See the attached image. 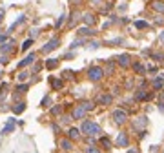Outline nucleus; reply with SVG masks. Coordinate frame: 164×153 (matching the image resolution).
Listing matches in <instances>:
<instances>
[{
  "label": "nucleus",
  "instance_id": "f8f14e48",
  "mask_svg": "<svg viewBox=\"0 0 164 153\" xmlns=\"http://www.w3.org/2000/svg\"><path fill=\"white\" fill-rule=\"evenodd\" d=\"M60 148H62V149H66V151H67V149H71V140L62 139V140H60Z\"/></svg>",
  "mask_w": 164,
  "mask_h": 153
},
{
  "label": "nucleus",
  "instance_id": "4be33fe9",
  "mask_svg": "<svg viewBox=\"0 0 164 153\" xmlns=\"http://www.w3.org/2000/svg\"><path fill=\"white\" fill-rule=\"evenodd\" d=\"M79 33H80V35H93V31H91V29H88V28H82Z\"/></svg>",
  "mask_w": 164,
  "mask_h": 153
},
{
  "label": "nucleus",
  "instance_id": "2f4dec72",
  "mask_svg": "<svg viewBox=\"0 0 164 153\" xmlns=\"http://www.w3.org/2000/svg\"><path fill=\"white\" fill-rule=\"evenodd\" d=\"M102 144H104L106 148H109V140H108V139H102Z\"/></svg>",
  "mask_w": 164,
  "mask_h": 153
},
{
  "label": "nucleus",
  "instance_id": "72a5a7b5",
  "mask_svg": "<svg viewBox=\"0 0 164 153\" xmlns=\"http://www.w3.org/2000/svg\"><path fill=\"white\" fill-rule=\"evenodd\" d=\"M128 153H139V151H137V149H130Z\"/></svg>",
  "mask_w": 164,
  "mask_h": 153
},
{
  "label": "nucleus",
  "instance_id": "9d476101",
  "mask_svg": "<svg viewBox=\"0 0 164 153\" xmlns=\"http://www.w3.org/2000/svg\"><path fill=\"white\" fill-rule=\"evenodd\" d=\"M24 109H26V104H24V102H18V104H15V106H13V111H15L16 115H18V113H22Z\"/></svg>",
  "mask_w": 164,
  "mask_h": 153
},
{
  "label": "nucleus",
  "instance_id": "412c9836",
  "mask_svg": "<svg viewBox=\"0 0 164 153\" xmlns=\"http://www.w3.org/2000/svg\"><path fill=\"white\" fill-rule=\"evenodd\" d=\"M86 153H100V151H99L97 148H93V146H88V148H86Z\"/></svg>",
  "mask_w": 164,
  "mask_h": 153
},
{
  "label": "nucleus",
  "instance_id": "6e6552de",
  "mask_svg": "<svg viewBox=\"0 0 164 153\" xmlns=\"http://www.w3.org/2000/svg\"><path fill=\"white\" fill-rule=\"evenodd\" d=\"M117 144H119V146H128V135L126 133H119V137H117Z\"/></svg>",
  "mask_w": 164,
  "mask_h": 153
},
{
  "label": "nucleus",
  "instance_id": "f3484780",
  "mask_svg": "<svg viewBox=\"0 0 164 153\" xmlns=\"http://www.w3.org/2000/svg\"><path fill=\"white\" fill-rule=\"evenodd\" d=\"M31 44H33V38H29V40H26L24 44H22V49H24V51H28V49H29V46H31Z\"/></svg>",
  "mask_w": 164,
  "mask_h": 153
},
{
  "label": "nucleus",
  "instance_id": "473e14b6",
  "mask_svg": "<svg viewBox=\"0 0 164 153\" xmlns=\"http://www.w3.org/2000/svg\"><path fill=\"white\" fill-rule=\"evenodd\" d=\"M0 42H6V35H2V37H0Z\"/></svg>",
  "mask_w": 164,
  "mask_h": 153
},
{
  "label": "nucleus",
  "instance_id": "393cba45",
  "mask_svg": "<svg viewBox=\"0 0 164 153\" xmlns=\"http://www.w3.org/2000/svg\"><path fill=\"white\" fill-rule=\"evenodd\" d=\"M135 26L137 28H146L148 24H146V22H142V20H139V22H135Z\"/></svg>",
  "mask_w": 164,
  "mask_h": 153
},
{
  "label": "nucleus",
  "instance_id": "1a4fd4ad",
  "mask_svg": "<svg viewBox=\"0 0 164 153\" xmlns=\"http://www.w3.org/2000/svg\"><path fill=\"white\" fill-rule=\"evenodd\" d=\"M117 62H119L121 66H124V68H126V66H130V55H121L119 58H117Z\"/></svg>",
  "mask_w": 164,
  "mask_h": 153
},
{
  "label": "nucleus",
  "instance_id": "c9c22d12",
  "mask_svg": "<svg viewBox=\"0 0 164 153\" xmlns=\"http://www.w3.org/2000/svg\"><path fill=\"white\" fill-rule=\"evenodd\" d=\"M160 102H164V95H160Z\"/></svg>",
  "mask_w": 164,
  "mask_h": 153
},
{
  "label": "nucleus",
  "instance_id": "5701e85b",
  "mask_svg": "<svg viewBox=\"0 0 164 153\" xmlns=\"http://www.w3.org/2000/svg\"><path fill=\"white\" fill-rule=\"evenodd\" d=\"M16 90H18L20 93H26V91H28V86H26V84H22V86H18V87H16Z\"/></svg>",
  "mask_w": 164,
  "mask_h": 153
},
{
  "label": "nucleus",
  "instance_id": "9b49d317",
  "mask_svg": "<svg viewBox=\"0 0 164 153\" xmlns=\"http://www.w3.org/2000/svg\"><path fill=\"white\" fill-rule=\"evenodd\" d=\"M79 137H80V131H79L77 128H71V129H69V139H75V140H77Z\"/></svg>",
  "mask_w": 164,
  "mask_h": 153
},
{
  "label": "nucleus",
  "instance_id": "b1692460",
  "mask_svg": "<svg viewBox=\"0 0 164 153\" xmlns=\"http://www.w3.org/2000/svg\"><path fill=\"white\" fill-rule=\"evenodd\" d=\"M28 75H29L28 71H22V73L18 75V78H20V80H26V78H28Z\"/></svg>",
  "mask_w": 164,
  "mask_h": 153
},
{
  "label": "nucleus",
  "instance_id": "423d86ee",
  "mask_svg": "<svg viewBox=\"0 0 164 153\" xmlns=\"http://www.w3.org/2000/svg\"><path fill=\"white\" fill-rule=\"evenodd\" d=\"M15 124H16L15 119H9V122H7V124L4 126V129H2V133H4V135H6V133H11V131L15 129Z\"/></svg>",
  "mask_w": 164,
  "mask_h": 153
},
{
  "label": "nucleus",
  "instance_id": "0eeeda50",
  "mask_svg": "<svg viewBox=\"0 0 164 153\" xmlns=\"http://www.w3.org/2000/svg\"><path fill=\"white\" fill-rule=\"evenodd\" d=\"M35 58H37V57H35V53H31L29 57H26L24 60H22V62L18 64V68H26V66H29V64H31V62H33Z\"/></svg>",
  "mask_w": 164,
  "mask_h": 153
},
{
  "label": "nucleus",
  "instance_id": "e433bc0d",
  "mask_svg": "<svg viewBox=\"0 0 164 153\" xmlns=\"http://www.w3.org/2000/svg\"><path fill=\"white\" fill-rule=\"evenodd\" d=\"M0 75H2V73H0Z\"/></svg>",
  "mask_w": 164,
  "mask_h": 153
},
{
  "label": "nucleus",
  "instance_id": "7ed1b4c3",
  "mask_svg": "<svg viewBox=\"0 0 164 153\" xmlns=\"http://www.w3.org/2000/svg\"><path fill=\"white\" fill-rule=\"evenodd\" d=\"M102 75H104V71H102V68H89V71H88V77H89V80H93V82H97V80H100L102 78Z\"/></svg>",
  "mask_w": 164,
  "mask_h": 153
},
{
  "label": "nucleus",
  "instance_id": "4468645a",
  "mask_svg": "<svg viewBox=\"0 0 164 153\" xmlns=\"http://www.w3.org/2000/svg\"><path fill=\"white\" fill-rule=\"evenodd\" d=\"M46 66H48L49 69H55L57 66H58V62H57V58H49V60H48V64H46Z\"/></svg>",
  "mask_w": 164,
  "mask_h": 153
},
{
  "label": "nucleus",
  "instance_id": "ddd939ff",
  "mask_svg": "<svg viewBox=\"0 0 164 153\" xmlns=\"http://www.w3.org/2000/svg\"><path fill=\"white\" fill-rule=\"evenodd\" d=\"M11 49H13V42H7V44H4V46L0 48V51H2V53H9Z\"/></svg>",
  "mask_w": 164,
  "mask_h": 153
},
{
  "label": "nucleus",
  "instance_id": "f704fd0d",
  "mask_svg": "<svg viewBox=\"0 0 164 153\" xmlns=\"http://www.w3.org/2000/svg\"><path fill=\"white\" fill-rule=\"evenodd\" d=\"M160 42H164V33H162V35H160Z\"/></svg>",
  "mask_w": 164,
  "mask_h": 153
},
{
  "label": "nucleus",
  "instance_id": "aec40b11",
  "mask_svg": "<svg viewBox=\"0 0 164 153\" xmlns=\"http://www.w3.org/2000/svg\"><path fill=\"white\" fill-rule=\"evenodd\" d=\"M64 20H66V15H60V16H58V20H57V28H60V26L64 24Z\"/></svg>",
  "mask_w": 164,
  "mask_h": 153
},
{
  "label": "nucleus",
  "instance_id": "cd10ccee",
  "mask_svg": "<svg viewBox=\"0 0 164 153\" xmlns=\"http://www.w3.org/2000/svg\"><path fill=\"white\" fill-rule=\"evenodd\" d=\"M160 86H162V78H157L155 80V87H160Z\"/></svg>",
  "mask_w": 164,
  "mask_h": 153
},
{
  "label": "nucleus",
  "instance_id": "bb28decb",
  "mask_svg": "<svg viewBox=\"0 0 164 153\" xmlns=\"http://www.w3.org/2000/svg\"><path fill=\"white\" fill-rule=\"evenodd\" d=\"M49 102H51V99H49V97H46V99L42 100V104H44V106H49Z\"/></svg>",
  "mask_w": 164,
  "mask_h": 153
},
{
  "label": "nucleus",
  "instance_id": "39448f33",
  "mask_svg": "<svg viewBox=\"0 0 164 153\" xmlns=\"http://www.w3.org/2000/svg\"><path fill=\"white\" fill-rule=\"evenodd\" d=\"M58 44H60V40L58 38H51L48 44H46V46L42 48V51L44 53H49V51H53V49H57V46H58Z\"/></svg>",
  "mask_w": 164,
  "mask_h": 153
},
{
  "label": "nucleus",
  "instance_id": "c756f323",
  "mask_svg": "<svg viewBox=\"0 0 164 153\" xmlns=\"http://www.w3.org/2000/svg\"><path fill=\"white\" fill-rule=\"evenodd\" d=\"M4 15H6V11H4L2 7H0V22H2V20H4Z\"/></svg>",
  "mask_w": 164,
  "mask_h": 153
},
{
  "label": "nucleus",
  "instance_id": "f257e3e1",
  "mask_svg": "<svg viewBox=\"0 0 164 153\" xmlns=\"http://www.w3.org/2000/svg\"><path fill=\"white\" fill-rule=\"evenodd\" d=\"M82 133H86L88 137H97V135H100L102 131H100V126L99 124H95V122H84L82 124Z\"/></svg>",
  "mask_w": 164,
  "mask_h": 153
},
{
  "label": "nucleus",
  "instance_id": "c85d7f7f",
  "mask_svg": "<svg viewBox=\"0 0 164 153\" xmlns=\"http://www.w3.org/2000/svg\"><path fill=\"white\" fill-rule=\"evenodd\" d=\"M60 111H62L60 106H55V107H53V113H60Z\"/></svg>",
  "mask_w": 164,
  "mask_h": 153
},
{
  "label": "nucleus",
  "instance_id": "f03ea898",
  "mask_svg": "<svg viewBox=\"0 0 164 153\" xmlns=\"http://www.w3.org/2000/svg\"><path fill=\"white\" fill-rule=\"evenodd\" d=\"M91 107H93V104H91V102H82V104H79V106L73 109L71 117H73V119H84V115L89 111Z\"/></svg>",
  "mask_w": 164,
  "mask_h": 153
},
{
  "label": "nucleus",
  "instance_id": "dca6fc26",
  "mask_svg": "<svg viewBox=\"0 0 164 153\" xmlns=\"http://www.w3.org/2000/svg\"><path fill=\"white\" fill-rule=\"evenodd\" d=\"M111 100H113L111 95H102V97H100V102H102V104H111Z\"/></svg>",
  "mask_w": 164,
  "mask_h": 153
},
{
  "label": "nucleus",
  "instance_id": "2eb2a0df",
  "mask_svg": "<svg viewBox=\"0 0 164 153\" xmlns=\"http://www.w3.org/2000/svg\"><path fill=\"white\" fill-rule=\"evenodd\" d=\"M84 22H86V24H93V22H95V16L89 15V13H86L84 15Z\"/></svg>",
  "mask_w": 164,
  "mask_h": 153
},
{
  "label": "nucleus",
  "instance_id": "a211bd4d",
  "mask_svg": "<svg viewBox=\"0 0 164 153\" xmlns=\"http://www.w3.org/2000/svg\"><path fill=\"white\" fill-rule=\"evenodd\" d=\"M51 84H53L55 90H60V87H62V80H51Z\"/></svg>",
  "mask_w": 164,
  "mask_h": 153
},
{
  "label": "nucleus",
  "instance_id": "6ab92c4d",
  "mask_svg": "<svg viewBox=\"0 0 164 153\" xmlns=\"http://www.w3.org/2000/svg\"><path fill=\"white\" fill-rule=\"evenodd\" d=\"M153 7H155L157 11H162V13H164V4H160V2H155V4H153Z\"/></svg>",
  "mask_w": 164,
  "mask_h": 153
},
{
  "label": "nucleus",
  "instance_id": "a878e982",
  "mask_svg": "<svg viewBox=\"0 0 164 153\" xmlns=\"http://www.w3.org/2000/svg\"><path fill=\"white\" fill-rule=\"evenodd\" d=\"M135 69H137L139 73H144V68H142V66H140V64H135Z\"/></svg>",
  "mask_w": 164,
  "mask_h": 153
},
{
  "label": "nucleus",
  "instance_id": "20e7f679",
  "mask_svg": "<svg viewBox=\"0 0 164 153\" xmlns=\"http://www.w3.org/2000/svg\"><path fill=\"white\" fill-rule=\"evenodd\" d=\"M113 120H115L117 124H124V122L128 120L126 111H122V109H117V111H113Z\"/></svg>",
  "mask_w": 164,
  "mask_h": 153
},
{
  "label": "nucleus",
  "instance_id": "7c9ffc66",
  "mask_svg": "<svg viewBox=\"0 0 164 153\" xmlns=\"http://www.w3.org/2000/svg\"><path fill=\"white\" fill-rule=\"evenodd\" d=\"M89 48H93V49L99 48V42H91V44H89Z\"/></svg>",
  "mask_w": 164,
  "mask_h": 153
}]
</instances>
